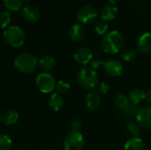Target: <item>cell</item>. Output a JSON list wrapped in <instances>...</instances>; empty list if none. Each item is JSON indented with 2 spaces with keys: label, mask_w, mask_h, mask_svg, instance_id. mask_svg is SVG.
I'll return each mask as SVG.
<instances>
[{
  "label": "cell",
  "mask_w": 151,
  "mask_h": 150,
  "mask_svg": "<svg viewBox=\"0 0 151 150\" xmlns=\"http://www.w3.org/2000/svg\"><path fill=\"white\" fill-rule=\"evenodd\" d=\"M138 111H139V109H138L137 105L133 104V103H129L125 109L120 111V113L125 118H132L134 116L136 117Z\"/></svg>",
  "instance_id": "44dd1931"
},
{
  "label": "cell",
  "mask_w": 151,
  "mask_h": 150,
  "mask_svg": "<svg viewBox=\"0 0 151 150\" xmlns=\"http://www.w3.org/2000/svg\"><path fill=\"white\" fill-rule=\"evenodd\" d=\"M2 122L6 126H12L17 123L19 119V113L15 110H8L1 117Z\"/></svg>",
  "instance_id": "e0dca14e"
},
{
  "label": "cell",
  "mask_w": 151,
  "mask_h": 150,
  "mask_svg": "<svg viewBox=\"0 0 151 150\" xmlns=\"http://www.w3.org/2000/svg\"><path fill=\"white\" fill-rule=\"evenodd\" d=\"M124 150H144V143L141 138L134 137L126 142Z\"/></svg>",
  "instance_id": "ffe728a7"
},
{
  "label": "cell",
  "mask_w": 151,
  "mask_h": 150,
  "mask_svg": "<svg viewBox=\"0 0 151 150\" xmlns=\"http://www.w3.org/2000/svg\"><path fill=\"white\" fill-rule=\"evenodd\" d=\"M98 12L92 5H83L77 11V19L82 24H91L96 20Z\"/></svg>",
  "instance_id": "52a82bcc"
},
{
  "label": "cell",
  "mask_w": 151,
  "mask_h": 150,
  "mask_svg": "<svg viewBox=\"0 0 151 150\" xmlns=\"http://www.w3.org/2000/svg\"><path fill=\"white\" fill-rule=\"evenodd\" d=\"M4 41L12 47H20L25 43L26 34L22 28L18 26L8 27L3 34Z\"/></svg>",
  "instance_id": "277c9868"
},
{
  "label": "cell",
  "mask_w": 151,
  "mask_h": 150,
  "mask_svg": "<svg viewBox=\"0 0 151 150\" xmlns=\"http://www.w3.org/2000/svg\"><path fill=\"white\" fill-rule=\"evenodd\" d=\"M96 90L98 92V94H102V95H105L109 92L110 90V87L107 83L105 82H100L96 85Z\"/></svg>",
  "instance_id": "f546056e"
},
{
  "label": "cell",
  "mask_w": 151,
  "mask_h": 150,
  "mask_svg": "<svg viewBox=\"0 0 151 150\" xmlns=\"http://www.w3.org/2000/svg\"><path fill=\"white\" fill-rule=\"evenodd\" d=\"M51 150H58V149H51Z\"/></svg>",
  "instance_id": "8d00e7d4"
},
{
  "label": "cell",
  "mask_w": 151,
  "mask_h": 150,
  "mask_svg": "<svg viewBox=\"0 0 151 150\" xmlns=\"http://www.w3.org/2000/svg\"><path fill=\"white\" fill-rule=\"evenodd\" d=\"M136 120L140 126L151 129V107H143L139 109L136 115Z\"/></svg>",
  "instance_id": "30bf717a"
},
{
  "label": "cell",
  "mask_w": 151,
  "mask_h": 150,
  "mask_svg": "<svg viewBox=\"0 0 151 150\" xmlns=\"http://www.w3.org/2000/svg\"><path fill=\"white\" fill-rule=\"evenodd\" d=\"M124 46V36L117 30L109 32L102 40V48L107 54L115 55L119 53Z\"/></svg>",
  "instance_id": "6da1fadb"
},
{
  "label": "cell",
  "mask_w": 151,
  "mask_h": 150,
  "mask_svg": "<svg viewBox=\"0 0 151 150\" xmlns=\"http://www.w3.org/2000/svg\"><path fill=\"white\" fill-rule=\"evenodd\" d=\"M12 146V139L7 134H0V150H9Z\"/></svg>",
  "instance_id": "d4e9b609"
},
{
  "label": "cell",
  "mask_w": 151,
  "mask_h": 150,
  "mask_svg": "<svg viewBox=\"0 0 151 150\" xmlns=\"http://www.w3.org/2000/svg\"><path fill=\"white\" fill-rule=\"evenodd\" d=\"M77 80L82 88L86 90H91L98 84V75L96 71L92 67L84 66L78 72Z\"/></svg>",
  "instance_id": "7a4b0ae2"
},
{
  "label": "cell",
  "mask_w": 151,
  "mask_h": 150,
  "mask_svg": "<svg viewBox=\"0 0 151 150\" xmlns=\"http://www.w3.org/2000/svg\"><path fill=\"white\" fill-rule=\"evenodd\" d=\"M11 22V14L6 11H3L0 12V28H7Z\"/></svg>",
  "instance_id": "83f0119b"
},
{
  "label": "cell",
  "mask_w": 151,
  "mask_h": 150,
  "mask_svg": "<svg viewBox=\"0 0 151 150\" xmlns=\"http://www.w3.org/2000/svg\"><path fill=\"white\" fill-rule=\"evenodd\" d=\"M37 65L38 61L36 57L30 53H20L14 59V66L21 73H32Z\"/></svg>",
  "instance_id": "3957f363"
},
{
  "label": "cell",
  "mask_w": 151,
  "mask_h": 150,
  "mask_svg": "<svg viewBox=\"0 0 151 150\" xmlns=\"http://www.w3.org/2000/svg\"><path fill=\"white\" fill-rule=\"evenodd\" d=\"M84 137L79 131H71L64 140L65 150H81L84 147Z\"/></svg>",
  "instance_id": "5b68a950"
},
{
  "label": "cell",
  "mask_w": 151,
  "mask_h": 150,
  "mask_svg": "<svg viewBox=\"0 0 151 150\" xmlns=\"http://www.w3.org/2000/svg\"><path fill=\"white\" fill-rule=\"evenodd\" d=\"M74 60L81 65H87L93 59V52L90 49L81 47L77 49L73 54Z\"/></svg>",
  "instance_id": "9c48e42d"
},
{
  "label": "cell",
  "mask_w": 151,
  "mask_h": 150,
  "mask_svg": "<svg viewBox=\"0 0 151 150\" xmlns=\"http://www.w3.org/2000/svg\"><path fill=\"white\" fill-rule=\"evenodd\" d=\"M1 117H2V116H1V114H0V120H1Z\"/></svg>",
  "instance_id": "e575fe53"
},
{
  "label": "cell",
  "mask_w": 151,
  "mask_h": 150,
  "mask_svg": "<svg viewBox=\"0 0 151 150\" xmlns=\"http://www.w3.org/2000/svg\"><path fill=\"white\" fill-rule=\"evenodd\" d=\"M119 13V9L114 4H105L100 10V17L103 20H112Z\"/></svg>",
  "instance_id": "4fadbf2b"
},
{
  "label": "cell",
  "mask_w": 151,
  "mask_h": 150,
  "mask_svg": "<svg viewBox=\"0 0 151 150\" xmlns=\"http://www.w3.org/2000/svg\"><path fill=\"white\" fill-rule=\"evenodd\" d=\"M138 56L137 51L134 49H127L122 52V58L126 61V62H132L134 61Z\"/></svg>",
  "instance_id": "cb8c5ba5"
},
{
  "label": "cell",
  "mask_w": 151,
  "mask_h": 150,
  "mask_svg": "<svg viewBox=\"0 0 151 150\" xmlns=\"http://www.w3.org/2000/svg\"><path fill=\"white\" fill-rule=\"evenodd\" d=\"M137 49L142 54H150L151 33L146 32L139 37L137 42Z\"/></svg>",
  "instance_id": "8fae6325"
},
{
  "label": "cell",
  "mask_w": 151,
  "mask_h": 150,
  "mask_svg": "<svg viewBox=\"0 0 151 150\" xmlns=\"http://www.w3.org/2000/svg\"><path fill=\"white\" fill-rule=\"evenodd\" d=\"M85 104L90 111H96L101 104V97L98 93L90 92L86 95Z\"/></svg>",
  "instance_id": "9a60e30c"
},
{
  "label": "cell",
  "mask_w": 151,
  "mask_h": 150,
  "mask_svg": "<svg viewBox=\"0 0 151 150\" xmlns=\"http://www.w3.org/2000/svg\"><path fill=\"white\" fill-rule=\"evenodd\" d=\"M81 126V123L79 120H73L71 124L72 131H79V129Z\"/></svg>",
  "instance_id": "1f68e13d"
},
{
  "label": "cell",
  "mask_w": 151,
  "mask_h": 150,
  "mask_svg": "<svg viewBox=\"0 0 151 150\" xmlns=\"http://www.w3.org/2000/svg\"><path fill=\"white\" fill-rule=\"evenodd\" d=\"M114 103L115 105L121 111L123 109H125L129 103V98L127 96H126L125 95H118L116 97H115V100H114Z\"/></svg>",
  "instance_id": "603a6c76"
},
{
  "label": "cell",
  "mask_w": 151,
  "mask_h": 150,
  "mask_svg": "<svg viewBox=\"0 0 151 150\" xmlns=\"http://www.w3.org/2000/svg\"><path fill=\"white\" fill-rule=\"evenodd\" d=\"M109 1H110V3H111V4H115L119 3L120 0H109Z\"/></svg>",
  "instance_id": "836d02e7"
},
{
  "label": "cell",
  "mask_w": 151,
  "mask_h": 150,
  "mask_svg": "<svg viewBox=\"0 0 151 150\" xmlns=\"http://www.w3.org/2000/svg\"><path fill=\"white\" fill-rule=\"evenodd\" d=\"M48 103H49V106H50V108L51 110H53L55 111H59L63 107V105H64V99H63V97L61 96L60 94L53 93L50 96Z\"/></svg>",
  "instance_id": "ac0fdd59"
},
{
  "label": "cell",
  "mask_w": 151,
  "mask_h": 150,
  "mask_svg": "<svg viewBox=\"0 0 151 150\" xmlns=\"http://www.w3.org/2000/svg\"><path fill=\"white\" fill-rule=\"evenodd\" d=\"M104 62L100 58H95L91 62V67L94 70H98V69L104 68Z\"/></svg>",
  "instance_id": "4dcf8cb0"
},
{
  "label": "cell",
  "mask_w": 151,
  "mask_h": 150,
  "mask_svg": "<svg viewBox=\"0 0 151 150\" xmlns=\"http://www.w3.org/2000/svg\"><path fill=\"white\" fill-rule=\"evenodd\" d=\"M146 100L151 103V88H150L147 92H146Z\"/></svg>",
  "instance_id": "d6a6232c"
},
{
  "label": "cell",
  "mask_w": 151,
  "mask_h": 150,
  "mask_svg": "<svg viewBox=\"0 0 151 150\" xmlns=\"http://www.w3.org/2000/svg\"><path fill=\"white\" fill-rule=\"evenodd\" d=\"M108 28H109L108 24L103 19L96 21V24H95V30L99 35L105 34L107 33V31H108Z\"/></svg>",
  "instance_id": "484cf974"
},
{
  "label": "cell",
  "mask_w": 151,
  "mask_h": 150,
  "mask_svg": "<svg viewBox=\"0 0 151 150\" xmlns=\"http://www.w3.org/2000/svg\"><path fill=\"white\" fill-rule=\"evenodd\" d=\"M148 1H150V2H151V0H148Z\"/></svg>",
  "instance_id": "d590c367"
},
{
  "label": "cell",
  "mask_w": 151,
  "mask_h": 150,
  "mask_svg": "<svg viewBox=\"0 0 151 150\" xmlns=\"http://www.w3.org/2000/svg\"><path fill=\"white\" fill-rule=\"evenodd\" d=\"M128 98L130 103L138 105L146 99V92L142 88H134L130 92Z\"/></svg>",
  "instance_id": "2e32d148"
},
{
  "label": "cell",
  "mask_w": 151,
  "mask_h": 150,
  "mask_svg": "<svg viewBox=\"0 0 151 150\" xmlns=\"http://www.w3.org/2000/svg\"><path fill=\"white\" fill-rule=\"evenodd\" d=\"M36 86L42 93H51L56 88L55 78L49 72H42L36 77Z\"/></svg>",
  "instance_id": "8992f818"
},
{
  "label": "cell",
  "mask_w": 151,
  "mask_h": 150,
  "mask_svg": "<svg viewBox=\"0 0 151 150\" xmlns=\"http://www.w3.org/2000/svg\"><path fill=\"white\" fill-rule=\"evenodd\" d=\"M68 34H69V37L72 41L80 42L84 38V36L86 34V29L81 24L76 23V24H73L70 27Z\"/></svg>",
  "instance_id": "5bb4252c"
},
{
  "label": "cell",
  "mask_w": 151,
  "mask_h": 150,
  "mask_svg": "<svg viewBox=\"0 0 151 150\" xmlns=\"http://www.w3.org/2000/svg\"><path fill=\"white\" fill-rule=\"evenodd\" d=\"M3 3L6 9L12 11H16L21 8L23 4V0H3Z\"/></svg>",
  "instance_id": "7402d4cb"
},
{
  "label": "cell",
  "mask_w": 151,
  "mask_h": 150,
  "mask_svg": "<svg viewBox=\"0 0 151 150\" xmlns=\"http://www.w3.org/2000/svg\"><path fill=\"white\" fill-rule=\"evenodd\" d=\"M22 17L28 22H35L40 18V11L35 5L27 4L22 9Z\"/></svg>",
  "instance_id": "7c38bea8"
},
{
  "label": "cell",
  "mask_w": 151,
  "mask_h": 150,
  "mask_svg": "<svg viewBox=\"0 0 151 150\" xmlns=\"http://www.w3.org/2000/svg\"><path fill=\"white\" fill-rule=\"evenodd\" d=\"M127 130L131 134L134 135L135 137H138V135L140 134V131H141L139 124L138 123L136 124L134 122H129L127 124Z\"/></svg>",
  "instance_id": "f1b7e54d"
},
{
  "label": "cell",
  "mask_w": 151,
  "mask_h": 150,
  "mask_svg": "<svg viewBox=\"0 0 151 150\" xmlns=\"http://www.w3.org/2000/svg\"><path fill=\"white\" fill-rule=\"evenodd\" d=\"M56 90L58 94H66L69 92L70 88H71V86L68 82L66 81H64V80H58L57 83H56Z\"/></svg>",
  "instance_id": "4316f807"
},
{
  "label": "cell",
  "mask_w": 151,
  "mask_h": 150,
  "mask_svg": "<svg viewBox=\"0 0 151 150\" xmlns=\"http://www.w3.org/2000/svg\"><path fill=\"white\" fill-rule=\"evenodd\" d=\"M104 69L107 74H109L111 77H119L123 72V65L122 64L114 58H110L104 62Z\"/></svg>",
  "instance_id": "ba28073f"
},
{
  "label": "cell",
  "mask_w": 151,
  "mask_h": 150,
  "mask_svg": "<svg viewBox=\"0 0 151 150\" xmlns=\"http://www.w3.org/2000/svg\"><path fill=\"white\" fill-rule=\"evenodd\" d=\"M38 65L43 71H50L56 65V59L50 55H45L40 58Z\"/></svg>",
  "instance_id": "d6986e66"
}]
</instances>
